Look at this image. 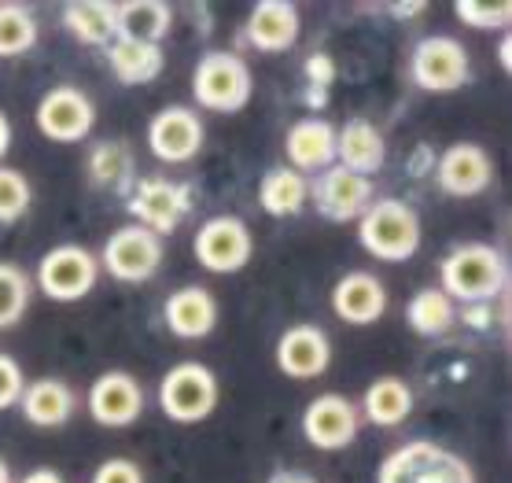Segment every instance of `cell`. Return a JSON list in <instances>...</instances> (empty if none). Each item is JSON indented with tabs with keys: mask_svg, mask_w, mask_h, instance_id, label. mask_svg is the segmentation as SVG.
I'll use <instances>...</instances> for the list:
<instances>
[{
	"mask_svg": "<svg viewBox=\"0 0 512 483\" xmlns=\"http://www.w3.org/2000/svg\"><path fill=\"white\" fill-rule=\"evenodd\" d=\"M358 240L380 262H406L420 248V218L402 200H373L358 218Z\"/></svg>",
	"mask_w": 512,
	"mask_h": 483,
	"instance_id": "6da1fadb",
	"label": "cell"
},
{
	"mask_svg": "<svg viewBox=\"0 0 512 483\" xmlns=\"http://www.w3.org/2000/svg\"><path fill=\"white\" fill-rule=\"evenodd\" d=\"M443 292L461 303H487L505 288V259L490 244H461L443 259Z\"/></svg>",
	"mask_w": 512,
	"mask_h": 483,
	"instance_id": "7a4b0ae2",
	"label": "cell"
},
{
	"mask_svg": "<svg viewBox=\"0 0 512 483\" xmlns=\"http://www.w3.org/2000/svg\"><path fill=\"white\" fill-rule=\"evenodd\" d=\"M376 483H476V472L454 450L417 439L387 454L376 472Z\"/></svg>",
	"mask_w": 512,
	"mask_h": 483,
	"instance_id": "3957f363",
	"label": "cell"
},
{
	"mask_svg": "<svg viewBox=\"0 0 512 483\" xmlns=\"http://www.w3.org/2000/svg\"><path fill=\"white\" fill-rule=\"evenodd\" d=\"M192 96L207 111L233 115L251 100V67L233 52H207L192 71Z\"/></svg>",
	"mask_w": 512,
	"mask_h": 483,
	"instance_id": "277c9868",
	"label": "cell"
},
{
	"mask_svg": "<svg viewBox=\"0 0 512 483\" xmlns=\"http://www.w3.org/2000/svg\"><path fill=\"white\" fill-rule=\"evenodd\" d=\"M159 406L177 425L207 421L218 406V377L199 362H177L159 384Z\"/></svg>",
	"mask_w": 512,
	"mask_h": 483,
	"instance_id": "5b68a950",
	"label": "cell"
},
{
	"mask_svg": "<svg viewBox=\"0 0 512 483\" xmlns=\"http://www.w3.org/2000/svg\"><path fill=\"white\" fill-rule=\"evenodd\" d=\"M96 262L122 284L152 281L163 266V236L148 233L144 225H122L111 233V240L104 244V255Z\"/></svg>",
	"mask_w": 512,
	"mask_h": 483,
	"instance_id": "8992f818",
	"label": "cell"
},
{
	"mask_svg": "<svg viewBox=\"0 0 512 483\" xmlns=\"http://www.w3.org/2000/svg\"><path fill=\"white\" fill-rule=\"evenodd\" d=\"M96 277H100V262L82 244H59L37 266L41 292L48 299H56V303H78V299H85L96 288Z\"/></svg>",
	"mask_w": 512,
	"mask_h": 483,
	"instance_id": "52a82bcc",
	"label": "cell"
},
{
	"mask_svg": "<svg viewBox=\"0 0 512 483\" xmlns=\"http://www.w3.org/2000/svg\"><path fill=\"white\" fill-rule=\"evenodd\" d=\"M192 251H196V259L203 270L236 273L251 262L255 240H251V229H247L240 218L218 214V218H210V222L199 225L196 240H192Z\"/></svg>",
	"mask_w": 512,
	"mask_h": 483,
	"instance_id": "ba28073f",
	"label": "cell"
},
{
	"mask_svg": "<svg viewBox=\"0 0 512 483\" xmlns=\"http://www.w3.org/2000/svg\"><path fill=\"white\" fill-rule=\"evenodd\" d=\"M409 71H413V82L428 93H454L468 78V52L457 37H424L413 48Z\"/></svg>",
	"mask_w": 512,
	"mask_h": 483,
	"instance_id": "9c48e42d",
	"label": "cell"
},
{
	"mask_svg": "<svg viewBox=\"0 0 512 483\" xmlns=\"http://www.w3.org/2000/svg\"><path fill=\"white\" fill-rule=\"evenodd\" d=\"M188 211H192L188 189L170 181V177H144V181H137L133 196H129V214L137 218V225H144L155 236L174 233L177 225L188 218Z\"/></svg>",
	"mask_w": 512,
	"mask_h": 483,
	"instance_id": "30bf717a",
	"label": "cell"
},
{
	"mask_svg": "<svg viewBox=\"0 0 512 483\" xmlns=\"http://www.w3.org/2000/svg\"><path fill=\"white\" fill-rule=\"evenodd\" d=\"M93 122H96L93 100L82 89H74V85L48 89L41 96V104H37V130L45 133L48 141H59V144L85 141L89 130H93Z\"/></svg>",
	"mask_w": 512,
	"mask_h": 483,
	"instance_id": "8fae6325",
	"label": "cell"
},
{
	"mask_svg": "<svg viewBox=\"0 0 512 483\" xmlns=\"http://www.w3.org/2000/svg\"><path fill=\"white\" fill-rule=\"evenodd\" d=\"M361 413L347 395H317L303 413V436L310 439V447L317 450H343L358 439Z\"/></svg>",
	"mask_w": 512,
	"mask_h": 483,
	"instance_id": "7c38bea8",
	"label": "cell"
},
{
	"mask_svg": "<svg viewBox=\"0 0 512 483\" xmlns=\"http://www.w3.org/2000/svg\"><path fill=\"white\" fill-rule=\"evenodd\" d=\"M148 148L163 163H188L203 148V122L192 107H163L148 122Z\"/></svg>",
	"mask_w": 512,
	"mask_h": 483,
	"instance_id": "4fadbf2b",
	"label": "cell"
},
{
	"mask_svg": "<svg viewBox=\"0 0 512 483\" xmlns=\"http://www.w3.org/2000/svg\"><path fill=\"white\" fill-rule=\"evenodd\" d=\"M310 196L317 200V211L325 214L328 222H354L373 203V181L350 174L343 166H328L310 185Z\"/></svg>",
	"mask_w": 512,
	"mask_h": 483,
	"instance_id": "5bb4252c",
	"label": "cell"
},
{
	"mask_svg": "<svg viewBox=\"0 0 512 483\" xmlns=\"http://www.w3.org/2000/svg\"><path fill=\"white\" fill-rule=\"evenodd\" d=\"M89 413H93L96 425L129 428L144 413V391H140L137 377H129L122 369L96 377L89 388Z\"/></svg>",
	"mask_w": 512,
	"mask_h": 483,
	"instance_id": "9a60e30c",
	"label": "cell"
},
{
	"mask_svg": "<svg viewBox=\"0 0 512 483\" xmlns=\"http://www.w3.org/2000/svg\"><path fill=\"white\" fill-rule=\"evenodd\" d=\"M332 362V343L317 325H291L277 340V369L291 380L321 377Z\"/></svg>",
	"mask_w": 512,
	"mask_h": 483,
	"instance_id": "2e32d148",
	"label": "cell"
},
{
	"mask_svg": "<svg viewBox=\"0 0 512 483\" xmlns=\"http://www.w3.org/2000/svg\"><path fill=\"white\" fill-rule=\"evenodd\" d=\"M435 177H439V189L446 196H461V200L465 196H479L494 181V159L479 144H454V148L443 152Z\"/></svg>",
	"mask_w": 512,
	"mask_h": 483,
	"instance_id": "e0dca14e",
	"label": "cell"
},
{
	"mask_svg": "<svg viewBox=\"0 0 512 483\" xmlns=\"http://www.w3.org/2000/svg\"><path fill=\"white\" fill-rule=\"evenodd\" d=\"M332 310L350 325H373V321L384 318L387 288L376 281L373 273L354 270L347 277H339V284L332 288Z\"/></svg>",
	"mask_w": 512,
	"mask_h": 483,
	"instance_id": "ac0fdd59",
	"label": "cell"
},
{
	"mask_svg": "<svg viewBox=\"0 0 512 483\" xmlns=\"http://www.w3.org/2000/svg\"><path fill=\"white\" fill-rule=\"evenodd\" d=\"M284 152H288L291 170L299 174H314V170H328L336 159V130L325 118H303L295 122L284 137Z\"/></svg>",
	"mask_w": 512,
	"mask_h": 483,
	"instance_id": "d6986e66",
	"label": "cell"
},
{
	"mask_svg": "<svg viewBox=\"0 0 512 483\" xmlns=\"http://www.w3.org/2000/svg\"><path fill=\"white\" fill-rule=\"evenodd\" d=\"M166 329L181 336V340H203L214 332L218 325V303L207 288L199 284H188V288H177L170 299H166Z\"/></svg>",
	"mask_w": 512,
	"mask_h": 483,
	"instance_id": "ffe728a7",
	"label": "cell"
},
{
	"mask_svg": "<svg viewBox=\"0 0 512 483\" xmlns=\"http://www.w3.org/2000/svg\"><path fill=\"white\" fill-rule=\"evenodd\" d=\"M247 41L258 52H288L299 41V8L288 0H262L251 8Z\"/></svg>",
	"mask_w": 512,
	"mask_h": 483,
	"instance_id": "44dd1931",
	"label": "cell"
},
{
	"mask_svg": "<svg viewBox=\"0 0 512 483\" xmlns=\"http://www.w3.org/2000/svg\"><path fill=\"white\" fill-rule=\"evenodd\" d=\"M336 159L350 174H376L387 159L384 133L376 130L373 122H365V118H350L343 130H336Z\"/></svg>",
	"mask_w": 512,
	"mask_h": 483,
	"instance_id": "7402d4cb",
	"label": "cell"
},
{
	"mask_svg": "<svg viewBox=\"0 0 512 483\" xmlns=\"http://www.w3.org/2000/svg\"><path fill=\"white\" fill-rule=\"evenodd\" d=\"M23 417L30 425L37 428H59L67 425L70 417H74V406H78V395L70 388L67 380H56V377H45V380H34V384H26L23 388Z\"/></svg>",
	"mask_w": 512,
	"mask_h": 483,
	"instance_id": "603a6c76",
	"label": "cell"
},
{
	"mask_svg": "<svg viewBox=\"0 0 512 483\" xmlns=\"http://www.w3.org/2000/svg\"><path fill=\"white\" fill-rule=\"evenodd\" d=\"M170 23H174V12L163 0H126V4H115L118 37H126V41L159 45L170 34Z\"/></svg>",
	"mask_w": 512,
	"mask_h": 483,
	"instance_id": "cb8c5ba5",
	"label": "cell"
},
{
	"mask_svg": "<svg viewBox=\"0 0 512 483\" xmlns=\"http://www.w3.org/2000/svg\"><path fill=\"white\" fill-rule=\"evenodd\" d=\"M107 63L122 85H148L163 74V45H140V41H126L115 37L107 45Z\"/></svg>",
	"mask_w": 512,
	"mask_h": 483,
	"instance_id": "d4e9b609",
	"label": "cell"
},
{
	"mask_svg": "<svg viewBox=\"0 0 512 483\" xmlns=\"http://www.w3.org/2000/svg\"><path fill=\"white\" fill-rule=\"evenodd\" d=\"M310 200V177H303L299 170H291V166H277V170H269L262 177V185H258V203H262V211L273 214V218H291V214H299Z\"/></svg>",
	"mask_w": 512,
	"mask_h": 483,
	"instance_id": "484cf974",
	"label": "cell"
},
{
	"mask_svg": "<svg viewBox=\"0 0 512 483\" xmlns=\"http://www.w3.org/2000/svg\"><path fill=\"white\" fill-rule=\"evenodd\" d=\"M361 410H365V421L376 428H395L402 425L413 410V391L406 388V380L398 377H380L369 384L365 399H361Z\"/></svg>",
	"mask_w": 512,
	"mask_h": 483,
	"instance_id": "4316f807",
	"label": "cell"
},
{
	"mask_svg": "<svg viewBox=\"0 0 512 483\" xmlns=\"http://www.w3.org/2000/svg\"><path fill=\"white\" fill-rule=\"evenodd\" d=\"M63 23L82 45H100L107 48L118 37L115 26V4L111 0H78L63 8Z\"/></svg>",
	"mask_w": 512,
	"mask_h": 483,
	"instance_id": "83f0119b",
	"label": "cell"
},
{
	"mask_svg": "<svg viewBox=\"0 0 512 483\" xmlns=\"http://www.w3.org/2000/svg\"><path fill=\"white\" fill-rule=\"evenodd\" d=\"M409 329L420 332V336H446L454 329V299L443 292V288H420L413 299H409Z\"/></svg>",
	"mask_w": 512,
	"mask_h": 483,
	"instance_id": "f1b7e54d",
	"label": "cell"
},
{
	"mask_svg": "<svg viewBox=\"0 0 512 483\" xmlns=\"http://www.w3.org/2000/svg\"><path fill=\"white\" fill-rule=\"evenodd\" d=\"M89 174L104 189H122V185L133 181V152L122 141L96 144L93 155H89Z\"/></svg>",
	"mask_w": 512,
	"mask_h": 483,
	"instance_id": "f546056e",
	"label": "cell"
},
{
	"mask_svg": "<svg viewBox=\"0 0 512 483\" xmlns=\"http://www.w3.org/2000/svg\"><path fill=\"white\" fill-rule=\"evenodd\" d=\"M37 41V23L23 4H0V56L12 59L30 52Z\"/></svg>",
	"mask_w": 512,
	"mask_h": 483,
	"instance_id": "4dcf8cb0",
	"label": "cell"
},
{
	"mask_svg": "<svg viewBox=\"0 0 512 483\" xmlns=\"http://www.w3.org/2000/svg\"><path fill=\"white\" fill-rule=\"evenodd\" d=\"M30 307V277L15 262H0V329H12Z\"/></svg>",
	"mask_w": 512,
	"mask_h": 483,
	"instance_id": "1f68e13d",
	"label": "cell"
},
{
	"mask_svg": "<svg viewBox=\"0 0 512 483\" xmlns=\"http://www.w3.org/2000/svg\"><path fill=\"white\" fill-rule=\"evenodd\" d=\"M30 211V181L12 166H0V225L19 222Z\"/></svg>",
	"mask_w": 512,
	"mask_h": 483,
	"instance_id": "d6a6232c",
	"label": "cell"
},
{
	"mask_svg": "<svg viewBox=\"0 0 512 483\" xmlns=\"http://www.w3.org/2000/svg\"><path fill=\"white\" fill-rule=\"evenodd\" d=\"M457 19L468 26H476V30H501V26H509L512 19V4H483V0H461L454 8Z\"/></svg>",
	"mask_w": 512,
	"mask_h": 483,
	"instance_id": "836d02e7",
	"label": "cell"
},
{
	"mask_svg": "<svg viewBox=\"0 0 512 483\" xmlns=\"http://www.w3.org/2000/svg\"><path fill=\"white\" fill-rule=\"evenodd\" d=\"M23 369L15 358L0 354V410H12L15 402L23 399Z\"/></svg>",
	"mask_w": 512,
	"mask_h": 483,
	"instance_id": "e575fe53",
	"label": "cell"
},
{
	"mask_svg": "<svg viewBox=\"0 0 512 483\" xmlns=\"http://www.w3.org/2000/svg\"><path fill=\"white\" fill-rule=\"evenodd\" d=\"M93 483H144L137 461L129 458H107L100 469L93 472Z\"/></svg>",
	"mask_w": 512,
	"mask_h": 483,
	"instance_id": "d590c367",
	"label": "cell"
},
{
	"mask_svg": "<svg viewBox=\"0 0 512 483\" xmlns=\"http://www.w3.org/2000/svg\"><path fill=\"white\" fill-rule=\"evenodd\" d=\"M23 483H63V476H59L56 469H34V472H26Z\"/></svg>",
	"mask_w": 512,
	"mask_h": 483,
	"instance_id": "8d00e7d4",
	"label": "cell"
},
{
	"mask_svg": "<svg viewBox=\"0 0 512 483\" xmlns=\"http://www.w3.org/2000/svg\"><path fill=\"white\" fill-rule=\"evenodd\" d=\"M8 144H12V122H8V115L0 111V159L8 155Z\"/></svg>",
	"mask_w": 512,
	"mask_h": 483,
	"instance_id": "74e56055",
	"label": "cell"
},
{
	"mask_svg": "<svg viewBox=\"0 0 512 483\" xmlns=\"http://www.w3.org/2000/svg\"><path fill=\"white\" fill-rule=\"evenodd\" d=\"M269 483H317V480H310V476H303V472H277Z\"/></svg>",
	"mask_w": 512,
	"mask_h": 483,
	"instance_id": "f35d334b",
	"label": "cell"
},
{
	"mask_svg": "<svg viewBox=\"0 0 512 483\" xmlns=\"http://www.w3.org/2000/svg\"><path fill=\"white\" fill-rule=\"evenodd\" d=\"M0 483H12V469H8V461L0 458Z\"/></svg>",
	"mask_w": 512,
	"mask_h": 483,
	"instance_id": "ab89813d",
	"label": "cell"
},
{
	"mask_svg": "<svg viewBox=\"0 0 512 483\" xmlns=\"http://www.w3.org/2000/svg\"><path fill=\"white\" fill-rule=\"evenodd\" d=\"M501 67H505V71H509V37H505V41H501Z\"/></svg>",
	"mask_w": 512,
	"mask_h": 483,
	"instance_id": "60d3db41",
	"label": "cell"
}]
</instances>
